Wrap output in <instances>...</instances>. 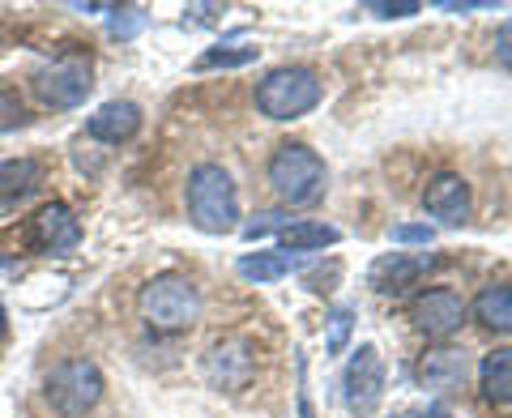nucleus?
Returning <instances> with one entry per match:
<instances>
[{
  "instance_id": "obj_1",
  "label": "nucleus",
  "mask_w": 512,
  "mask_h": 418,
  "mask_svg": "<svg viewBox=\"0 0 512 418\" xmlns=\"http://www.w3.org/2000/svg\"><path fill=\"white\" fill-rule=\"evenodd\" d=\"M184 201H188L192 227L205 231V235H227V231L239 227V197H235V184H231V175L222 171L218 163H201V167L188 171Z\"/></svg>"
},
{
  "instance_id": "obj_2",
  "label": "nucleus",
  "mask_w": 512,
  "mask_h": 418,
  "mask_svg": "<svg viewBox=\"0 0 512 418\" xmlns=\"http://www.w3.org/2000/svg\"><path fill=\"white\" fill-rule=\"evenodd\" d=\"M137 308L154 333H184L201 320V291L184 273H163V278H150L141 286Z\"/></svg>"
},
{
  "instance_id": "obj_3",
  "label": "nucleus",
  "mask_w": 512,
  "mask_h": 418,
  "mask_svg": "<svg viewBox=\"0 0 512 418\" xmlns=\"http://www.w3.org/2000/svg\"><path fill=\"white\" fill-rule=\"evenodd\" d=\"M269 184L286 205H316L325 197V163L303 141H282L269 158Z\"/></svg>"
},
{
  "instance_id": "obj_4",
  "label": "nucleus",
  "mask_w": 512,
  "mask_h": 418,
  "mask_svg": "<svg viewBox=\"0 0 512 418\" xmlns=\"http://www.w3.org/2000/svg\"><path fill=\"white\" fill-rule=\"evenodd\" d=\"M103 389H107V384H103L99 363H90V359H64V363H56L52 372H47L43 401L60 418H82V414H90L103 401Z\"/></svg>"
},
{
  "instance_id": "obj_5",
  "label": "nucleus",
  "mask_w": 512,
  "mask_h": 418,
  "mask_svg": "<svg viewBox=\"0 0 512 418\" xmlns=\"http://www.w3.org/2000/svg\"><path fill=\"white\" fill-rule=\"evenodd\" d=\"M320 94H325V86H320V77L312 69L286 64V69L265 73V82L256 86V107L269 120H299L320 103Z\"/></svg>"
},
{
  "instance_id": "obj_6",
  "label": "nucleus",
  "mask_w": 512,
  "mask_h": 418,
  "mask_svg": "<svg viewBox=\"0 0 512 418\" xmlns=\"http://www.w3.org/2000/svg\"><path fill=\"white\" fill-rule=\"evenodd\" d=\"M35 99L43 107H56V111H69V107H82L86 94L94 90V77H90V60H56L47 69L35 73Z\"/></svg>"
},
{
  "instance_id": "obj_7",
  "label": "nucleus",
  "mask_w": 512,
  "mask_h": 418,
  "mask_svg": "<svg viewBox=\"0 0 512 418\" xmlns=\"http://www.w3.org/2000/svg\"><path fill=\"white\" fill-rule=\"evenodd\" d=\"M384 397V359L376 346H359L346 363V376H342V401L350 414L367 418Z\"/></svg>"
},
{
  "instance_id": "obj_8",
  "label": "nucleus",
  "mask_w": 512,
  "mask_h": 418,
  "mask_svg": "<svg viewBox=\"0 0 512 418\" xmlns=\"http://www.w3.org/2000/svg\"><path fill=\"white\" fill-rule=\"evenodd\" d=\"M26 244L35 252H73L82 244V222L64 201H47L26 222Z\"/></svg>"
},
{
  "instance_id": "obj_9",
  "label": "nucleus",
  "mask_w": 512,
  "mask_h": 418,
  "mask_svg": "<svg viewBox=\"0 0 512 418\" xmlns=\"http://www.w3.org/2000/svg\"><path fill=\"white\" fill-rule=\"evenodd\" d=\"M410 320L427 337H448L466 325V299L457 291H448V286H431V291H423L410 303Z\"/></svg>"
},
{
  "instance_id": "obj_10",
  "label": "nucleus",
  "mask_w": 512,
  "mask_h": 418,
  "mask_svg": "<svg viewBox=\"0 0 512 418\" xmlns=\"http://www.w3.org/2000/svg\"><path fill=\"white\" fill-rule=\"evenodd\" d=\"M431 269H436V256L431 252H389L372 265L367 282H372L380 295H406L410 286H419Z\"/></svg>"
},
{
  "instance_id": "obj_11",
  "label": "nucleus",
  "mask_w": 512,
  "mask_h": 418,
  "mask_svg": "<svg viewBox=\"0 0 512 418\" xmlns=\"http://www.w3.org/2000/svg\"><path fill=\"white\" fill-rule=\"evenodd\" d=\"M256 372V359H252V346L248 342H218L210 355H205V380L214 384V389H244Z\"/></svg>"
},
{
  "instance_id": "obj_12",
  "label": "nucleus",
  "mask_w": 512,
  "mask_h": 418,
  "mask_svg": "<svg viewBox=\"0 0 512 418\" xmlns=\"http://www.w3.org/2000/svg\"><path fill=\"white\" fill-rule=\"evenodd\" d=\"M423 209L431 218H440L444 227H461V222L470 218V184L461 180V175H453V171L436 175V180L427 184V192H423Z\"/></svg>"
},
{
  "instance_id": "obj_13",
  "label": "nucleus",
  "mask_w": 512,
  "mask_h": 418,
  "mask_svg": "<svg viewBox=\"0 0 512 418\" xmlns=\"http://www.w3.org/2000/svg\"><path fill=\"white\" fill-rule=\"evenodd\" d=\"M86 133L103 146H124L141 133V107L128 103V99H116V103H103L94 116L86 120Z\"/></svg>"
},
{
  "instance_id": "obj_14",
  "label": "nucleus",
  "mask_w": 512,
  "mask_h": 418,
  "mask_svg": "<svg viewBox=\"0 0 512 418\" xmlns=\"http://www.w3.org/2000/svg\"><path fill=\"white\" fill-rule=\"evenodd\" d=\"M43 184V167L35 158H9L0 163V205H18Z\"/></svg>"
},
{
  "instance_id": "obj_15",
  "label": "nucleus",
  "mask_w": 512,
  "mask_h": 418,
  "mask_svg": "<svg viewBox=\"0 0 512 418\" xmlns=\"http://www.w3.org/2000/svg\"><path fill=\"white\" fill-rule=\"evenodd\" d=\"M483 397L495 406H512V350H491L483 359Z\"/></svg>"
},
{
  "instance_id": "obj_16",
  "label": "nucleus",
  "mask_w": 512,
  "mask_h": 418,
  "mask_svg": "<svg viewBox=\"0 0 512 418\" xmlns=\"http://www.w3.org/2000/svg\"><path fill=\"white\" fill-rule=\"evenodd\" d=\"M342 239L338 227L329 222H291L282 231V252H316V248H333Z\"/></svg>"
},
{
  "instance_id": "obj_17",
  "label": "nucleus",
  "mask_w": 512,
  "mask_h": 418,
  "mask_svg": "<svg viewBox=\"0 0 512 418\" xmlns=\"http://www.w3.org/2000/svg\"><path fill=\"white\" fill-rule=\"evenodd\" d=\"M419 376L427 389H457L461 380H466V359L457 355V350H436V355H427Z\"/></svg>"
},
{
  "instance_id": "obj_18",
  "label": "nucleus",
  "mask_w": 512,
  "mask_h": 418,
  "mask_svg": "<svg viewBox=\"0 0 512 418\" xmlns=\"http://www.w3.org/2000/svg\"><path fill=\"white\" fill-rule=\"evenodd\" d=\"M474 316L495 333H512V286H487L474 299Z\"/></svg>"
},
{
  "instance_id": "obj_19",
  "label": "nucleus",
  "mask_w": 512,
  "mask_h": 418,
  "mask_svg": "<svg viewBox=\"0 0 512 418\" xmlns=\"http://www.w3.org/2000/svg\"><path fill=\"white\" fill-rule=\"evenodd\" d=\"M291 256L286 252H248V256H239V278H248V282H278L282 273H291Z\"/></svg>"
},
{
  "instance_id": "obj_20",
  "label": "nucleus",
  "mask_w": 512,
  "mask_h": 418,
  "mask_svg": "<svg viewBox=\"0 0 512 418\" xmlns=\"http://www.w3.org/2000/svg\"><path fill=\"white\" fill-rule=\"evenodd\" d=\"M256 60V47H214L197 60V73H210V69H239V64H252Z\"/></svg>"
},
{
  "instance_id": "obj_21",
  "label": "nucleus",
  "mask_w": 512,
  "mask_h": 418,
  "mask_svg": "<svg viewBox=\"0 0 512 418\" xmlns=\"http://www.w3.org/2000/svg\"><path fill=\"white\" fill-rule=\"evenodd\" d=\"M30 116H26V103L22 94L13 86H0V133H9V128H22Z\"/></svg>"
},
{
  "instance_id": "obj_22",
  "label": "nucleus",
  "mask_w": 512,
  "mask_h": 418,
  "mask_svg": "<svg viewBox=\"0 0 512 418\" xmlns=\"http://www.w3.org/2000/svg\"><path fill=\"white\" fill-rule=\"evenodd\" d=\"M141 26H146V9H141V5H128V9H111V35H116V39H133L137 35V30Z\"/></svg>"
},
{
  "instance_id": "obj_23",
  "label": "nucleus",
  "mask_w": 512,
  "mask_h": 418,
  "mask_svg": "<svg viewBox=\"0 0 512 418\" xmlns=\"http://www.w3.org/2000/svg\"><path fill=\"white\" fill-rule=\"evenodd\" d=\"M350 325H355L350 308H333V312H329V355H342V350H346V342H350Z\"/></svg>"
},
{
  "instance_id": "obj_24",
  "label": "nucleus",
  "mask_w": 512,
  "mask_h": 418,
  "mask_svg": "<svg viewBox=\"0 0 512 418\" xmlns=\"http://www.w3.org/2000/svg\"><path fill=\"white\" fill-rule=\"evenodd\" d=\"M286 227H291V218H286V214H256L244 227V239H261L269 231H286Z\"/></svg>"
},
{
  "instance_id": "obj_25",
  "label": "nucleus",
  "mask_w": 512,
  "mask_h": 418,
  "mask_svg": "<svg viewBox=\"0 0 512 418\" xmlns=\"http://www.w3.org/2000/svg\"><path fill=\"white\" fill-rule=\"evenodd\" d=\"M367 13H376V18H410V13H419L414 0H397V5H384V0H372V5H363Z\"/></svg>"
},
{
  "instance_id": "obj_26",
  "label": "nucleus",
  "mask_w": 512,
  "mask_h": 418,
  "mask_svg": "<svg viewBox=\"0 0 512 418\" xmlns=\"http://www.w3.org/2000/svg\"><path fill=\"white\" fill-rule=\"evenodd\" d=\"M393 239H397V244H431L436 231L423 227V222H410V227H393Z\"/></svg>"
},
{
  "instance_id": "obj_27",
  "label": "nucleus",
  "mask_w": 512,
  "mask_h": 418,
  "mask_svg": "<svg viewBox=\"0 0 512 418\" xmlns=\"http://www.w3.org/2000/svg\"><path fill=\"white\" fill-rule=\"evenodd\" d=\"M495 60H500L504 69L512 73V22H504L500 35H495Z\"/></svg>"
},
{
  "instance_id": "obj_28",
  "label": "nucleus",
  "mask_w": 512,
  "mask_h": 418,
  "mask_svg": "<svg viewBox=\"0 0 512 418\" xmlns=\"http://www.w3.org/2000/svg\"><path fill=\"white\" fill-rule=\"evenodd\" d=\"M444 13H474V9H495V0H436Z\"/></svg>"
},
{
  "instance_id": "obj_29",
  "label": "nucleus",
  "mask_w": 512,
  "mask_h": 418,
  "mask_svg": "<svg viewBox=\"0 0 512 418\" xmlns=\"http://www.w3.org/2000/svg\"><path fill=\"white\" fill-rule=\"evenodd\" d=\"M397 418H453V414L440 410V406H414V410H402Z\"/></svg>"
},
{
  "instance_id": "obj_30",
  "label": "nucleus",
  "mask_w": 512,
  "mask_h": 418,
  "mask_svg": "<svg viewBox=\"0 0 512 418\" xmlns=\"http://www.w3.org/2000/svg\"><path fill=\"white\" fill-rule=\"evenodd\" d=\"M9 333V316H5V308H0V337Z\"/></svg>"
}]
</instances>
